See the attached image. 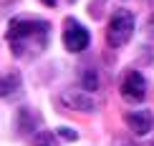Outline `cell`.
Masks as SVG:
<instances>
[{
  "label": "cell",
  "instance_id": "obj_1",
  "mask_svg": "<svg viewBox=\"0 0 154 146\" xmlns=\"http://www.w3.org/2000/svg\"><path fill=\"white\" fill-rule=\"evenodd\" d=\"M8 43L13 48V55L18 58H30L38 55L48 46L51 25L46 20H28V18H13L8 25Z\"/></svg>",
  "mask_w": 154,
  "mask_h": 146
},
{
  "label": "cell",
  "instance_id": "obj_2",
  "mask_svg": "<svg viewBox=\"0 0 154 146\" xmlns=\"http://www.w3.org/2000/svg\"><path fill=\"white\" fill-rule=\"evenodd\" d=\"M134 35V15L129 10H116L106 25V43L109 48H124Z\"/></svg>",
  "mask_w": 154,
  "mask_h": 146
},
{
  "label": "cell",
  "instance_id": "obj_3",
  "mask_svg": "<svg viewBox=\"0 0 154 146\" xmlns=\"http://www.w3.org/2000/svg\"><path fill=\"white\" fill-rule=\"evenodd\" d=\"M61 103L66 106V109L71 111H81V113H96L101 109V101L94 96L91 91H86V88H66V91L61 93Z\"/></svg>",
  "mask_w": 154,
  "mask_h": 146
},
{
  "label": "cell",
  "instance_id": "obj_4",
  "mask_svg": "<svg viewBox=\"0 0 154 146\" xmlns=\"http://www.w3.org/2000/svg\"><path fill=\"white\" fill-rule=\"evenodd\" d=\"M63 46H66L68 53H81V50L88 48L91 43V35H88V28L81 25L76 18H68L66 20V28H63Z\"/></svg>",
  "mask_w": 154,
  "mask_h": 146
},
{
  "label": "cell",
  "instance_id": "obj_5",
  "mask_svg": "<svg viewBox=\"0 0 154 146\" xmlns=\"http://www.w3.org/2000/svg\"><path fill=\"white\" fill-rule=\"evenodd\" d=\"M146 78H144V73H139V71H126L124 73V78H121V86H119V91H121V98L126 101V103H142V101L146 98Z\"/></svg>",
  "mask_w": 154,
  "mask_h": 146
},
{
  "label": "cell",
  "instance_id": "obj_6",
  "mask_svg": "<svg viewBox=\"0 0 154 146\" xmlns=\"http://www.w3.org/2000/svg\"><path fill=\"white\" fill-rule=\"evenodd\" d=\"M126 126L134 136H146L152 134L154 129V113L149 109H142V111H129L126 113Z\"/></svg>",
  "mask_w": 154,
  "mask_h": 146
},
{
  "label": "cell",
  "instance_id": "obj_7",
  "mask_svg": "<svg viewBox=\"0 0 154 146\" xmlns=\"http://www.w3.org/2000/svg\"><path fill=\"white\" fill-rule=\"evenodd\" d=\"M20 88H23L20 73L10 71V73H3V76H0V98H13Z\"/></svg>",
  "mask_w": 154,
  "mask_h": 146
},
{
  "label": "cell",
  "instance_id": "obj_8",
  "mask_svg": "<svg viewBox=\"0 0 154 146\" xmlns=\"http://www.w3.org/2000/svg\"><path fill=\"white\" fill-rule=\"evenodd\" d=\"M35 126H38V116L30 109H23V111H18V131L20 134H33L35 131Z\"/></svg>",
  "mask_w": 154,
  "mask_h": 146
},
{
  "label": "cell",
  "instance_id": "obj_9",
  "mask_svg": "<svg viewBox=\"0 0 154 146\" xmlns=\"http://www.w3.org/2000/svg\"><path fill=\"white\" fill-rule=\"evenodd\" d=\"M28 141H30V146H58V134L46 131V129H35Z\"/></svg>",
  "mask_w": 154,
  "mask_h": 146
},
{
  "label": "cell",
  "instance_id": "obj_10",
  "mask_svg": "<svg viewBox=\"0 0 154 146\" xmlns=\"http://www.w3.org/2000/svg\"><path fill=\"white\" fill-rule=\"evenodd\" d=\"M81 86L86 88V91L96 93V91H99V88H101L99 73H96V71H91V68H88V71H83V73H81Z\"/></svg>",
  "mask_w": 154,
  "mask_h": 146
},
{
  "label": "cell",
  "instance_id": "obj_11",
  "mask_svg": "<svg viewBox=\"0 0 154 146\" xmlns=\"http://www.w3.org/2000/svg\"><path fill=\"white\" fill-rule=\"evenodd\" d=\"M58 139L61 141H68V144H73V141H79V131L76 129H68V126H58Z\"/></svg>",
  "mask_w": 154,
  "mask_h": 146
},
{
  "label": "cell",
  "instance_id": "obj_12",
  "mask_svg": "<svg viewBox=\"0 0 154 146\" xmlns=\"http://www.w3.org/2000/svg\"><path fill=\"white\" fill-rule=\"evenodd\" d=\"M114 146H137V144H131L129 139H124V136H116L114 139Z\"/></svg>",
  "mask_w": 154,
  "mask_h": 146
},
{
  "label": "cell",
  "instance_id": "obj_13",
  "mask_svg": "<svg viewBox=\"0 0 154 146\" xmlns=\"http://www.w3.org/2000/svg\"><path fill=\"white\" fill-rule=\"evenodd\" d=\"M43 5H48V8H56V5H58V0H41Z\"/></svg>",
  "mask_w": 154,
  "mask_h": 146
},
{
  "label": "cell",
  "instance_id": "obj_14",
  "mask_svg": "<svg viewBox=\"0 0 154 146\" xmlns=\"http://www.w3.org/2000/svg\"><path fill=\"white\" fill-rule=\"evenodd\" d=\"M142 3H146V5H154V0H142Z\"/></svg>",
  "mask_w": 154,
  "mask_h": 146
},
{
  "label": "cell",
  "instance_id": "obj_15",
  "mask_svg": "<svg viewBox=\"0 0 154 146\" xmlns=\"http://www.w3.org/2000/svg\"><path fill=\"white\" fill-rule=\"evenodd\" d=\"M149 28H152V33H154V18H152V23H149Z\"/></svg>",
  "mask_w": 154,
  "mask_h": 146
}]
</instances>
